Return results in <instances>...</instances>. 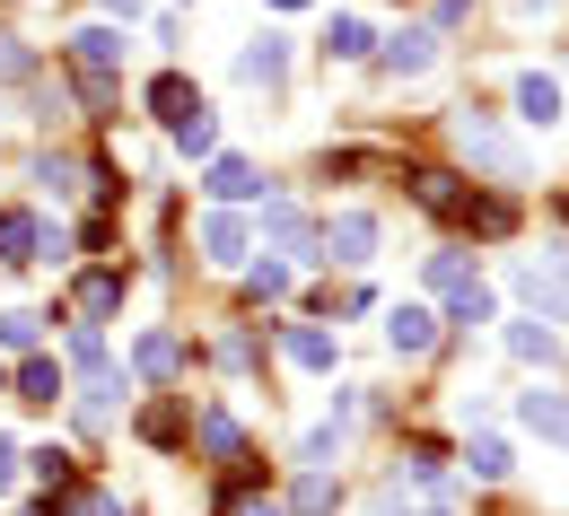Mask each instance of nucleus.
<instances>
[{
	"mask_svg": "<svg viewBox=\"0 0 569 516\" xmlns=\"http://www.w3.org/2000/svg\"><path fill=\"white\" fill-rule=\"evenodd\" d=\"M429 290L465 306V297H482V281H473V263H465V254H429Z\"/></svg>",
	"mask_w": 569,
	"mask_h": 516,
	"instance_id": "obj_16",
	"label": "nucleus"
},
{
	"mask_svg": "<svg viewBox=\"0 0 569 516\" xmlns=\"http://www.w3.org/2000/svg\"><path fill=\"white\" fill-rule=\"evenodd\" d=\"M44 254V220L36 211H0V263H36Z\"/></svg>",
	"mask_w": 569,
	"mask_h": 516,
	"instance_id": "obj_13",
	"label": "nucleus"
},
{
	"mask_svg": "<svg viewBox=\"0 0 569 516\" xmlns=\"http://www.w3.org/2000/svg\"><path fill=\"white\" fill-rule=\"evenodd\" d=\"M281 351L298 360V368H333V333H325V324H289Z\"/></svg>",
	"mask_w": 569,
	"mask_h": 516,
	"instance_id": "obj_19",
	"label": "nucleus"
},
{
	"mask_svg": "<svg viewBox=\"0 0 569 516\" xmlns=\"http://www.w3.org/2000/svg\"><path fill=\"white\" fill-rule=\"evenodd\" d=\"M149 114L176 132V123H193V114H202V88H193L184 71H158V79H149Z\"/></svg>",
	"mask_w": 569,
	"mask_h": 516,
	"instance_id": "obj_4",
	"label": "nucleus"
},
{
	"mask_svg": "<svg viewBox=\"0 0 569 516\" xmlns=\"http://www.w3.org/2000/svg\"><path fill=\"white\" fill-rule=\"evenodd\" d=\"M289 508H298V516H333V508H342V482H333V473H298Z\"/></svg>",
	"mask_w": 569,
	"mask_h": 516,
	"instance_id": "obj_20",
	"label": "nucleus"
},
{
	"mask_svg": "<svg viewBox=\"0 0 569 516\" xmlns=\"http://www.w3.org/2000/svg\"><path fill=\"white\" fill-rule=\"evenodd\" d=\"M368 44H377V36H368L359 18H333V27H325V53H333V62H359Z\"/></svg>",
	"mask_w": 569,
	"mask_h": 516,
	"instance_id": "obj_25",
	"label": "nucleus"
},
{
	"mask_svg": "<svg viewBox=\"0 0 569 516\" xmlns=\"http://www.w3.org/2000/svg\"><path fill=\"white\" fill-rule=\"evenodd\" d=\"M465 464H473V482H508V446H499V438H473V446H465Z\"/></svg>",
	"mask_w": 569,
	"mask_h": 516,
	"instance_id": "obj_29",
	"label": "nucleus"
},
{
	"mask_svg": "<svg viewBox=\"0 0 569 516\" xmlns=\"http://www.w3.org/2000/svg\"><path fill=\"white\" fill-rule=\"evenodd\" d=\"M508 351H517L526 368H552V360H561V333H552V324H508Z\"/></svg>",
	"mask_w": 569,
	"mask_h": 516,
	"instance_id": "obj_18",
	"label": "nucleus"
},
{
	"mask_svg": "<svg viewBox=\"0 0 569 516\" xmlns=\"http://www.w3.org/2000/svg\"><path fill=\"white\" fill-rule=\"evenodd\" d=\"M421 516H438V508H421Z\"/></svg>",
	"mask_w": 569,
	"mask_h": 516,
	"instance_id": "obj_43",
	"label": "nucleus"
},
{
	"mask_svg": "<svg viewBox=\"0 0 569 516\" xmlns=\"http://www.w3.org/2000/svg\"><path fill=\"white\" fill-rule=\"evenodd\" d=\"M508 281H517V297H526L535 315H569V245H552V254H526Z\"/></svg>",
	"mask_w": 569,
	"mask_h": 516,
	"instance_id": "obj_2",
	"label": "nucleus"
},
{
	"mask_svg": "<svg viewBox=\"0 0 569 516\" xmlns=\"http://www.w3.org/2000/svg\"><path fill=\"white\" fill-rule=\"evenodd\" d=\"M228 516H289V508H281V499H237Z\"/></svg>",
	"mask_w": 569,
	"mask_h": 516,
	"instance_id": "obj_36",
	"label": "nucleus"
},
{
	"mask_svg": "<svg viewBox=\"0 0 569 516\" xmlns=\"http://www.w3.org/2000/svg\"><path fill=\"white\" fill-rule=\"evenodd\" d=\"M272 9H307V0H272Z\"/></svg>",
	"mask_w": 569,
	"mask_h": 516,
	"instance_id": "obj_40",
	"label": "nucleus"
},
{
	"mask_svg": "<svg viewBox=\"0 0 569 516\" xmlns=\"http://www.w3.org/2000/svg\"><path fill=\"white\" fill-rule=\"evenodd\" d=\"M71 368L106 376V342H97V333H71Z\"/></svg>",
	"mask_w": 569,
	"mask_h": 516,
	"instance_id": "obj_33",
	"label": "nucleus"
},
{
	"mask_svg": "<svg viewBox=\"0 0 569 516\" xmlns=\"http://www.w3.org/2000/svg\"><path fill=\"white\" fill-rule=\"evenodd\" d=\"M202 446H211L219 464H246V429H237L228 412H202Z\"/></svg>",
	"mask_w": 569,
	"mask_h": 516,
	"instance_id": "obj_22",
	"label": "nucleus"
},
{
	"mask_svg": "<svg viewBox=\"0 0 569 516\" xmlns=\"http://www.w3.org/2000/svg\"><path fill=\"white\" fill-rule=\"evenodd\" d=\"M176 149H193V158H211V149H219V123H211V114H193V123H176Z\"/></svg>",
	"mask_w": 569,
	"mask_h": 516,
	"instance_id": "obj_30",
	"label": "nucleus"
},
{
	"mask_svg": "<svg viewBox=\"0 0 569 516\" xmlns=\"http://www.w3.org/2000/svg\"><path fill=\"white\" fill-rule=\"evenodd\" d=\"M53 394H62V368H53V360H27V368H18V403H53Z\"/></svg>",
	"mask_w": 569,
	"mask_h": 516,
	"instance_id": "obj_26",
	"label": "nucleus"
},
{
	"mask_svg": "<svg viewBox=\"0 0 569 516\" xmlns=\"http://www.w3.org/2000/svg\"><path fill=\"white\" fill-rule=\"evenodd\" d=\"M386 342H395L403 360H421L429 342H438V315H429L421 297H403V306H386Z\"/></svg>",
	"mask_w": 569,
	"mask_h": 516,
	"instance_id": "obj_5",
	"label": "nucleus"
},
{
	"mask_svg": "<svg viewBox=\"0 0 569 516\" xmlns=\"http://www.w3.org/2000/svg\"><path fill=\"white\" fill-rule=\"evenodd\" d=\"M9 482H18V446L0 438V490H9Z\"/></svg>",
	"mask_w": 569,
	"mask_h": 516,
	"instance_id": "obj_37",
	"label": "nucleus"
},
{
	"mask_svg": "<svg viewBox=\"0 0 569 516\" xmlns=\"http://www.w3.org/2000/svg\"><path fill=\"white\" fill-rule=\"evenodd\" d=\"M71 306L88 315V324H97V315H114V306H123V272H88V281L71 290Z\"/></svg>",
	"mask_w": 569,
	"mask_h": 516,
	"instance_id": "obj_17",
	"label": "nucleus"
},
{
	"mask_svg": "<svg viewBox=\"0 0 569 516\" xmlns=\"http://www.w3.org/2000/svg\"><path fill=\"white\" fill-rule=\"evenodd\" d=\"M27 71H36V53H27L18 36H0V79H27Z\"/></svg>",
	"mask_w": 569,
	"mask_h": 516,
	"instance_id": "obj_35",
	"label": "nucleus"
},
{
	"mask_svg": "<svg viewBox=\"0 0 569 516\" xmlns=\"http://www.w3.org/2000/svg\"><path fill=\"white\" fill-rule=\"evenodd\" d=\"M517 9H526V18H543V9H552V0H517Z\"/></svg>",
	"mask_w": 569,
	"mask_h": 516,
	"instance_id": "obj_38",
	"label": "nucleus"
},
{
	"mask_svg": "<svg viewBox=\"0 0 569 516\" xmlns=\"http://www.w3.org/2000/svg\"><path fill=\"white\" fill-rule=\"evenodd\" d=\"M281 71H289V44H281V36H254V44L237 53V79H246V88H272Z\"/></svg>",
	"mask_w": 569,
	"mask_h": 516,
	"instance_id": "obj_14",
	"label": "nucleus"
},
{
	"mask_svg": "<svg viewBox=\"0 0 569 516\" xmlns=\"http://www.w3.org/2000/svg\"><path fill=\"white\" fill-rule=\"evenodd\" d=\"M141 438L149 446H176V438H184V412H176V403H149V412H141Z\"/></svg>",
	"mask_w": 569,
	"mask_h": 516,
	"instance_id": "obj_28",
	"label": "nucleus"
},
{
	"mask_svg": "<svg viewBox=\"0 0 569 516\" xmlns=\"http://www.w3.org/2000/svg\"><path fill=\"white\" fill-rule=\"evenodd\" d=\"M106 9H123V18H132V9H141V0H106Z\"/></svg>",
	"mask_w": 569,
	"mask_h": 516,
	"instance_id": "obj_39",
	"label": "nucleus"
},
{
	"mask_svg": "<svg viewBox=\"0 0 569 516\" xmlns=\"http://www.w3.org/2000/svg\"><path fill=\"white\" fill-rule=\"evenodd\" d=\"M0 342L36 360V342H44V315H27V306H9V315H0Z\"/></svg>",
	"mask_w": 569,
	"mask_h": 516,
	"instance_id": "obj_27",
	"label": "nucleus"
},
{
	"mask_svg": "<svg viewBox=\"0 0 569 516\" xmlns=\"http://www.w3.org/2000/svg\"><path fill=\"white\" fill-rule=\"evenodd\" d=\"M0 394H9V376H0Z\"/></svg>",
	"mask_w": 569,
	"mask_h": 516,
	"instance_id": "obj_42",
	"label": "nucleus"
},
{
	"mask_svg": "<svg viewBox=\"0 0 569 516\" xmlns=\"http://www.w3.org/2000/svg\"><path fill=\"white\" fill-rule=\"evenodd\" d=\"M246 245H254V227L237 220V211H211V220H202V254H211V263H246Z\"/></svg>",
	"mask_w": 569,
	"mask_h": 516,
	"instance_id": "obj_10",
	"label": "nucleus"
},
{
	"mask_svg": "<svg viewBox=\"0 0 569 516\" xmlns=\"http://www.w3.org/2000/svg\"><path fill=\"white\" fill-rule=\"evenodd\" d=\"M71 62H79V79H114L123 36H114V27H88V36H71Z\"/></svg>",
	"mask_w": 569,
	"mask_h": 516,
	"instance_id": "obj_9",
	"label": "nucleus"
},
{
	"mask_svg": "<svg viewBox=\"0 0 569 516\" xmlns=\"http://www.w3.org/2000/svg\"><path fill=\"white\" fill-rule=\"evenodd\" d=\"M517 421H526L535 438L569 446V394H543V385H535V394H517Z\"/></svg>",
	"mask_w": 569,
	"mask_h": 516,
	"instance_id": "obj_6",
	"label": "nucleus"
},
{
	"mask_svg": "<svg viewBox=\"0 0 569 516\" xmlns=\"http://www.w3.org/2000/svg\"><path fill=\"white\" fill-rule=\"evenodd\" d=\"M412 202L438 211V220H465V184H456L447 166H421V175H412Z\"/></svg>",
	"mask_w": 569,
	"mask_h": 516,
	"instance_id": "obj_12",
	"label": "nucleus"
},
{
	"mask_svg": "<svg viewBox=\"0 0 569 516\" xmlns=\"http://www.w3.org/2000/svg\"><path fill=\"white\" fill-rule=\"evenodd\" d=\"M316 254H325V263H368V254H377V220H368V211H333V220L316 227Z\"/></svg>",
	"mask_w": 569,
	"mask_h": 516,
	"instance_id": "obj_3",
	"label": "nucleus"
},
{
	"mask_svg": "<svg viewBox=\"0 0 569 516\" xmlns=\"http://www.w3.org/2000/svg\"><path fill=\"white\" fill-rule=\"evenodd\" d=\"M246 290H254V297H281L289 290V263H254V272H246Z\"/></svg>",
	"mask_w": 569,
	"mask_h": 516,
	"instance_id": "obj_32",
	"label": "nucleus"
},
{
	"mask_svg": "<svg viewBox=\"0 0 569 516\" xmlns=\"http://www.w3.org/2000/svg\"><path fill=\"white\" fill-rule=\"evenodd\" d=\"M456 149H465L473 166H491L499 184H526V149L508 141V132H499L491 114H456Z\"/></svg>",
	"mask_w": 569,
	"mask_h": 516,
	"instance_id": "obj_1",
	"label": "nucleus"
},
{
	"mask_svg": "<svg viewBox=\"0 0 569 516\" xmlns=\"http://www.w3.org/2000/svg\"><path fill=\"white\" fill-rule=\"evenodd\" d=\"M202 193H211V202H254V193H263V175H254L246 158H211V175H202Z\"/></svg>",
	"mask_w": 569,
	"mask_h": 516,
	"instance_id": "obj_11",
	"label": "nucleus"
},
{
	"mask_svg": "<svg viewBox=\"0 0 569 516\" xmlns=\"http://www.w3.org/2000/svg\"><path fill=\"white\" fill-rule=\"evenodd\" d=\"M517 114L543 132V123H561V79H543V71H526L517 79Z\"/></svg>",
	"mask_w": 569,
	"mask_h": 516,
	"instance_id": "obj_15",
	"label": "nucleus"
},
{
	"mask_svg": "<svg viewBox=\"0 0 569 516\" xmlns=\"http://www.w3.org/2000/svg\"><path fill=\"white\" fill-rule=\"evenodd\" d=\"M132 360H141V376H176V368H184V342H176V333H141Z\"/></svg>",
	"mask_w": 569,
	"mask_h": 516,
	"instance_id": "obj_21",
	"label": "nucleus"
},
{
	"mask_svg": "<svg viewBox=\"0 0 569 516\" xmlns=\"http://www.w3.org/2000/svg\"><path fill=\"white\" fill-rule=\"evenodd\" d=\"M263 236H272L281 254H298V263H316V227H307V211H289V202H263Z\"/></svg>",
	"mask_w": 569,
	"mask_h": 516,
	"instance_id": "obj_8",
	"label": "nucleus"
},
{
	"mask_svg": "<svg viewBox=\"0 0 569 516\" xmlns=\"http://www.w3.org/2000/svg\"><path fill=\"white\" fill-rule=\"evenodd\" d=\"M298 455H307V473H325V464L342 455V429H307V446H298Z\"/></svg>",
	"mask_w": 569,
	"mask_h": 516,
	"instance_id": "obj_31",
	"label": "nucleus"
},
{
	"mask_svg": "<svg viewBox=\"0 0 569 516\" xmlns=\"http://www.w3.org/2000/svg\"><path fill=\"white\" fill-rule=\"evenodd\" d=\"M114 394H123V376H88V394H79V421H88V429H106V421H114Z\"/></svg>",
	"mask_w": 569,
	"mask_h": 516,
	"instance_id": "obj_24",
	"label": "nucleus"
},
{
	"mask_svg": "<svg viewBox=\"0 0 569 516\" xmlns=\"http://www.w3.org/2000/svg\"><path fill=\"white\" fill-rule=\"evenodd\" d=\"M561 220H569V193H561Z\"/></svg>",
	"mask_w": 569,
	"mask_h": 516,
	"instance_id": "obj_41",
	"label": "nucleus"
},
{
	"mask_svg": "<svg viewBox=\"0 0 569 516\" xmlns=\"http://www.w3.org/2000/svg\"><path fill=\"white\" fill-rule=\"evenodd\" d=\"M377 62H386L395 79H421L429 62H438V36H429V27H403V36H386V53H377Z\"/></svg>",
	"mask_w": 569,
	"mask_h": 516,
	"instance_id": "obj_7",
	"label": "nucleus"
},
{
	"mask_svg": "<svg viewBox=\"0 0 569 516\" xmlns=\"http://www.w3.org/2000/svg\"><path fill=\"white\" fill-rule=\"evenodd\" d=\"M36 473H44V490H62V482H71V455H62V446H36Z\"/></svg>",
	"mask_w": 569,
	"mask_h": 516,
	"instance_id": "obj_34",
	"label": "nucleus"
},
{
	"mask_svg": "<svg viewBox=\"0 0 569 516\" xmlns=\"http://www.w3.org/2000/svg\"><path fill=\"white\" fill-rule=\"evenodd\" d=\"M465 227H473V236H508V227H517V202H508V193H491V202H465Z\"/></svg>",
	"mask_w": 569,
	"mask_h": 516,
	"instance_id": "obj_23",
	"label": "nucleus"
}]
</instances>
